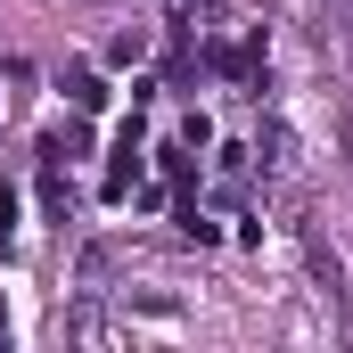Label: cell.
Returning a JSON list of instances; mask_svg holds the SVG:
<instances>
[{
  "instance_id": "cell-1",
  "label": "cell",
  "mask_w": 353,
  "mask_h": 353,
  "mask_svg": "<svg viewBox=\"0 0 353 353\" xmlns=\"http://www.w3.org/2000/svg\"><path fill=\"white\" fill-rule=\"evenodd\" d=\"M66 99H74L83 115H99V107H107V83H99V74H83V66H74V74H66Z\"/></svg>"
},
{
  "instance_id": "cell-2",
  "label": "cell",
  "mask_w": 353,
  "mask_h": 353,
  "mask_svg": "<svg viewBox=\"0 0 353 353\" xmlns=\"http://www.w3.org/2000/svg\"><path fill=\"white\" fill-rule=\"evenodd\" d=\"M17 230V189H0V239Z\"/></svg>"
}]
</instances>
